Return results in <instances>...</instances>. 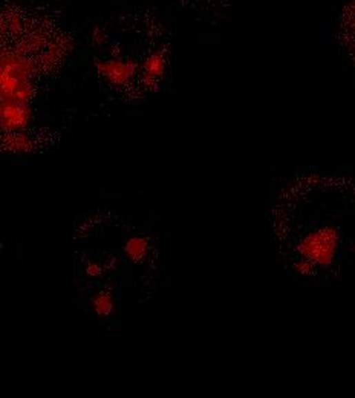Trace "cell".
<instances>
[{
    "label": "cell",
    "mask_w": 355,
    "mask_h": 398,
    "mask_svg": "<svg viewBox=\"0 0 355 398\" xmlns=\"http://www.w3.org/2000/svg\"><path fill=\"white\" fill-rule=\"evenodd\" d=\"M338 39L355 63V0L346 6L340 16Z\"/></svg>",
    "instance_id": "cell-3"
},
{
    "label": "cell",
    "mask_w": 355,
    "mask_h": 398,
    "mask_svg": "<svg viewBox=\"0 0 355 398\" xmlns=\"http://www.w3.org/2000/svg\"><path fill=\"white\" fill-rule=\"evenodd\" d=\"M92 305H94L95 314L100 317L109 316V314L114 310V300L109 295H106V292H100V295H97L94 297Z\"/></svg>",
    "instance_id": "cell-5"
},
{
    "label": "cell",
    "mask_w": 355,
    "mask_h": 398,
    "mask_svg": "<svg viewBox=\"0 0 355 398\" xmlns=\"http://www.w3.org/2000/svg\"><path fill=\"white\" fill-rule=\"evenodd\" d=\"M86 275L90 276V277L100 276L101 275V267H100L99 263H95V262H89L86 265Z\"/></svg>",
    "instance_id": "cell-7"
},
{
    "label": "cell",
    "mask_w": 355,
    "mask_h": 398,
    "mask_svg": "<svg viewBox=\"0 0 355 398\" xmlns=\"http://www.w3.org/2000/svg\"><path fill=\"white\" fill-rule=\"evenodd\" d=\"M6 148L16 152L26 150L30 149V141H28L23 135H12L8 138V141H6Z\"/></svg>",
    "instance_id": "cell-6"
},
{
    "label": "cell",
    "mask_w": 355,
    "mask_h": 398,
    "mask_svg": "<svg viewBox=\"0 0 355 398\" xmlns=\"http://www.w3.org/2000/svg\"><path fill=\"white\" fill-rule=\"evenodd\" d=\"M338 248V235L331 227L317 228L306 235L298 243V253L303 261L318 267H329Z\"/></svg>",
    "instance_id": "cell-1"
},
{
    "label": "cell",
    "mask_w": 355,
    "mask_h": 398,
    "mask_svg": "<svg viewBox=\"0 0 355 398\" xmlns=\"http://www.w3.org/2000/svg\"><path fill=\"white\" fill-rule=\"evenodd\" d=\"M124 253H126L130 261L140 262L149 255V242L140 236L130 237L126 246H124Z\"/></svg>",
    "instance_id": "cell-4"
},
{
    "label": "cell",
    "mask_w": 355,
    "mask_h": 398,
    "mask_svg": "<svg viewBox=\"0 0 355 398\" xmlns=\"http://www.w3.org/2000/svg\"><path fill=\"white\" fill-rule=\"evenodd\" d=\"M169 2L204 19L219 16L227 10L228 5V0H169Z\"/></svg>",
    "instance_id": "cell-2"
}]
</instances>
